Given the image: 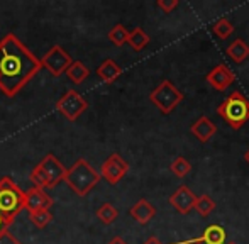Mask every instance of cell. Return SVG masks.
Instances as JSON below:
<instances>
[{
	"instance_id": "cell-1",
	"label": "cell",
	"mask_w": 249,
	"mask_h": 244,
	"mask_svg": "<svg viewBox=\"0 0 249 244\" xmlns=\"http://www.w3.org/2000/svg\"><path fill=\"white\" fill-rule=\"evenodd\" d=\"M41 68L39 58L16 34L9 33L0 39V92L5 97H16Z\"/></svg>"
},
{
	"instance_id": "cell-2",
	"label": "cell",
	"mask_w": 249,
	"mask_h": 244,
	"mask_svg": "<svg viewBox=\"0 0 249 244\" xmlns=\"http://www.w3.org/2000/svg\"><path fill=\"white\" fill-rule=\"evenodd\" d=\"M100 173L87 159L80 158L70 168H66V175L63 182L68 185L78 197H85L100 182Z\"/></svg>"
},
{
	"instance_id": "cell-3",
	"label": "cell",
	"mask_w": 249,
	"mask_h": 244,
	"mask_svg": "<svg viewBox=\"0 0 249 244\" xmlns=\"http://www.w3.org/2000/svg\"><path fill=\"white\" fill-rule=\"evenodd\" d=\"M24 202L26 192L20 190L19 185L14 183L9 176L0 178V214L9 224H12L17 215L24 210Z\"/></svg>"
},
{
	"instance_id": "cell-4",
	"label": "cell",
	"mask_w": 249,
	"mask_h": 244,
	"mask_svg": "<svg viewBox=\"0 0 249 244\" xmlns=\"http://www.w3.org/2000/svg\"><path fill=\"white\" fill-rule=\"evenodd\" d=\"M217 114L232 129H241L249 121V100L241 92H232L219 105Z\"/></svg>"
},
{
	"instance_id": "cell-5",
	"label": "cell",
	"mask_w": 249,
	"mask_h": 244,
	"mask_svg": "<svg viewBox=\"0 0 249 244\" xmlns=\"http://www.w3.org/2000/svg\"><path fill=\"white\" fill-rule=\"evenodd\" d=\"M149 100L163 114H170L171 110L183 100V95H181V92L170 82V80H164V82H161L160 85L151 92Z\"/></svg>"
},
{
	"instance_id": "cell-6",
	"label": "cell",
	"mask_w": 249,
	"mask_h": 244,
	"mask_svg": "<svg viewBox=\"0 0 249 244\" xmlns=\"http://www.w3.org/2000/svg\"><path fill=\"white\" fill-rule=\"evenodd\" d=\"M89 109V102L83 99V95L76 90H68L61 99L56 102V110L61 112L70 122H75Z\"/></svg>"
},
{
	"instance_id": "cell-7",
	"label": "cell",
	"mask_w": 249,
	"mask_h": 244,
	"mask_svg": "<svg viewBox=\"0 0 249 244\" xmlns=\"http://www.w3.org/2000/svg\"><path fill=\"white\" fill-rule=\"evenodd\" d=\"M39 61H41V66L46 68L53 76H61L73 63L71 56H70L59 44H54Z\"/></svg>"
},
{
	"instance_id": "cell-8",
	"label": "cell",
	"mask_w": 249,
	"mask_h": 244,
	"mask_svg": "<svg viewBox=\"0 0 249 244\" xmlns=\"http://www.w3.org/2000/svg\"><path fill=\"white\" fill-rule=\"evenodd\" d=\"M127 172H129V163L125 161L121 155L114 153V155H110L104 163H102L100 176L107 183L115 185V183H119L122 178H124Z\"/></svg>"
},
{
	"instance_id": "cell-9",
	"label": "cell",
	"mask_w": 249,
	"mask_h": 244,
	"mask_svg": "<svg viewBox=\"0 0 249 244\" xmlns=\"http://www.w3.org/2000/svg\"><path fill=\"white\" fill-rule=\"evenodd\" d=\"M43 170L44 176L48 180V188H54L58 183H61L65 180V175H66V168L63 166V163L56 158L54 155H46L43 158V161L37 163Z\"/></svg>"
},
{
	"instance_id": "cell-10",
	"label": "cell",
	"mask_w": 249,
	"mask_h": 244,
	"mask_svg": "<svg viewBox=\"0 0 249 244\" xmlns=\"http://www.w3.org/2000/svg\"><path fill=\"white\" fill-rule=\"evenodd\" d=\"M53 207V198L44 192V188L33 187L26 192V202H24V209H27L29 212L34 210H43V209Z\"/></svg>"
},
{
	"instance_id": "cell-11",
	"label": "cell",
	"mask_w": 249,
	"mask_h": 244,
	"mask_svg": "<svg viewBox=\"0 0 249 244\" xmlns=\"http://www.w3.org/2000/svg\"><path fill=\"white\" fill-rule=\"evenodd\" d=\"M234 80H236V76H234V73L231 71L226 65H217L215 68L207 75V82L215 90H219V92L229 88L234 83Z\"/></svg>"
},
{
	"instance_id": "cell-12",
	"label": "cell",
	"mask_w": 249,
	"mask_h": 244,
	"mask_svg": "<svg viewBox=\"0 0 249 244\" xmlns=\"http://www.w3.org/2000/svg\"><path fill=\"white\" fill-rule=\"evenodd\" d=\"M195 202H197V197H195L194 192L188 187H180L170 197V204L173 205L180 214H188V212L195 207Z\"/></svg>"
},
{
	"instance_id": "cell-13",
	"label": "cell",
	"mask_w": 249,
	"mask_h": 244,
	"mask_svg": "<svg viewBox=\"0 0 249 244\" xmlns=\"http://www.w3.org/2000/svg\"><path fill=\"white\" fill-rule=\"evenodd\" d=\"M190 131L200 142H207V141H210V139H212V136H215L217 125L213 124L209 117L202 116V117H198L194 124H192Z\"/></svg>"
},
{
	"instance_id": "cell-14",
	"label": "cell",
	"mask_w": 249,
	"mask_h": 244,
	"mask_svg": "<svg viewBox=\"0 0 249 244\" xmlns=\"http://www.w3.org/2000/svg\"><path fill=\"white\" fill-rule=\"evenodd\" d=\"M129 214L134 217V221H138L139 224L144 226L154 217L156 210H154V207L149 204L148 200H146V198H141V200H138V204L132 205L131 210H129Z\"/></svg>"
},
{
	"instance_id": "cell-15",
	"label": "cell",
	"mask_w": 249,
	"mask_h": 244,
	"mask_svg": "<svg viewBox=\"0 0 249 244\" xmlns=\"http://www.w3.org/2000/svg\"><path fill=\"white\" fill-rule=\"evenodd\" d=\"M97 75H99L105 83H114L115 80L122 75V68L114 60H105L99 68H97Z\"/></svg>"
},
{
	"instance_id": "cell-16",
	"label": "cell",
	"mask_w": 249,
	"mask_h": 244,
	"mask_svg": "<svg viewBox=\"0 0 249 244\" xmlns=\"http://www.w3.org/2000/svg\"><path fill=\"white\" fill-rule=\"evenodd\" d=\"M65 75L68 76L70 82H73L75 85H80V83H83L89 78L90 70H89V66L83 65L82 61H73L71 65H70V68L65 71Z\"/></svg>"
},
{
	"instance_id": "cell-17",
	"label": "cell",
	"mask_w": 249,
	"mask_h": 244,
	"mask_svg": "<svg viewBox=\"0 0 249 244\" xmlns=\"http://www.w3.org/2000/svg\"><path fill=\"white\" fill-rule=\"evenodd\" d=\"M227 54L234 63H243L249 56V46L246 41L236 39L229 48H227Z\"/></svg>"
},
{
	"instance_id": "cell-18",
	"label": "cell",
	"mask_w": 249,
	"mask_h": 244,
	"mask_svg": "<svg viewBox=\"0 0 249 244\" xmlns=\"http://www.w3.org/2000/svg\"><path fill=\"white\" fill-rule=\"evenodd\" d=\"M127 44H131V48L134 51H141L149 44V36L141 29V27H136L134 31H131V33H129Z\"/></svg>"
},
{
	"instance_id": "cell-19",
	"label": "cell",
	"mask_w": 249,
	"mask_h": 244,
	"mask_svg": "<svg viewBox=\"0 0 249 244\" xmlns=\"http://www.w3.org/2000/svg\"><path fill=\"white\" fill-rule=\"evenodd\" d=\"M200 239L207 244H224L226 243V231L220 226H209Z\"/></svg>"
},
{
	"instance_id": "cell-20",
	"label": "cell",
	"mask_w": 249,
	"mask_h": 244,
	"mask_svg": "<svg viewBox=\"0 0 249 244\" xmlns=\"http://www.w3.org/2000/svg\"><path fill=\"white\" fill-rule=\"evenodd\" d=\"M97 217H99L104 224H112V222L119 217V212L112 204H102L100 207L97 209Z\"/></svg>"
},
{
	"instance_id": "cell-21",
	"label": "cell",
	"mask_w": 249,
	"mask_h": 244,
	"mask_svg": "<svg viewBox=\"0 0 249 244\" xmlns=\"http://www.w3.org/2000/svg\"><path fill=\"white\" fill-rule=\"evenodd\" d=\"M127 37H129V31L125 29L122 24H115L110 29V33H108V39H110L115 46H124V44L127 43Z\"/></svg>"
},
{
	"instance_id": "cell-22",
	"label": "cell",
	"mask_w": 249,
	"mask_h": 244,
	"mask_svg": "<svg viewBox=\"0 0 249 244\" xmlns=\"http://www.w3.org/2000/svg\"><path fill=\"white\" fill-rule=\"evenodd\" d=\"M29 219L36 227L39 229H44L48 224L53 221V215L48 209H43V210H34V212H29Z\"/></svg>"
},
{
	"instance_id": "cell-23",
	"label": "cell",
	"mask_w": 249,
	"mask_h": 244,
	"mask_svg": "<svg viewBox=\"0 0 249 244\" xmlns=\"http://www.w3.org/2000/svg\"><path fill=\"white\" fill-rule=\"evenodd\" d=\"M170 170H171V173H175V175L178 176V178H183V176H187L188 173L192 172V163L188 161V159L178 156V158L170 165Z\"/></svg>"
},
{
	"instance_id": "cell-24",
	"label": "cell",
	"mask_w": 249,
	"mask_h": 244,
	"mask_svg": "<svg viewBox=\"0 0 249 244\" xmlns=\"http://www.w3.org/2000/svg\"><path fill=\"white\" fill-rule=\"evenodd\" d=\"M194 209L198 212L200 215L207 217V215L212 214V210L215 209V202H213L209 195H200V197H197V202H195Z\"/></svg>"
},
{
	"instance_id": "cell-25",
	"label": "cell",
	"mask_w": 249,
	"mask_h": 244,
	"mask_svg": "<svg viewBox=\"0 0 249 244\" xmlns=\"http://www.w3.org/2000/svg\"><path fill=\"white\" fill-rule=\"evenodd\" d=\"M212 31L215 33L217 37H220V39H227V37L234 33V26L226 19V17H222V19H219L215 24H213Z\"/></svg>"
},
{
	"instance_id": "cell-26",
	"label": "cell",
	"mask_w": 249,
	"mask_h": 244,
	"mask_svg": "<svg viewBox=\"0 0 249 244\" xmlns=\"http://www.w3.org/2000/svg\"><path fill=\"white\" fill-rule=\"evenodd\" d=\"M31 182L34 183V187H37V188H48V180H46V176H44V173H43V170H41V166L39 165H36L33 168V172H31Z\"/></svg>"
},
{
	"instance_id": "cell-27",
	"label": "cell",
	"mask_w": 249,
	"mask_h": 244,
	"mask_svg": "<svg viewBox=\"0 0 249 244\" xmlns=\"http://www.w3.org/2000/svg\"><path fill=\"white\" fill-rule=\"evenodd\" d=\"M156 5L160 7V9L163 10V12L170 14L171 10L177 9V7H178V0H158Z\"/></svg>"
},
{
	"instance_id": "cell-28",
	"label": "cell",
	"mask_w": 249,
	"mask_h": 244,
	"mask_svg": "<svg viewBox=\"0 0 249 244\" xmlns=\"http://www.w3.org/2000/svg\"><path fill=\"white\" fill-rule=\"evenodd\" d=\"M0 244H22V243H20L16 236L10 234V231L7 229V231H3L2 234H0Z\"/></svg>"
},
{
	"instance_id": "cell-29",
	"label": "cell",
	"mask_w": 249,
	"mask_h": 244,
	"mask_svg": "<svg viewBox=\"0 0 249 244\" xmlns=\"http://www.w3.org/2000/svg\"><path fill=\"white\" fill-rule=\"evenodd\" d=\"M9 227H10V224L5 221V219H3V215L0 214V234H2L3 231H7V229H9Z\"/></svg>"
},
{
	"instance_id": "cell-30",
	"label": "cell",
	"mask_w": 249,
	"mask_h": 244,
	"mask_svg": "<svg viewBox=\"0 0 249 244\" xmlns=\"http://www.w3.org/2000/svg\"><path fill=\"white\" fill-rule=\"evenodd\" d=\"M107 244H127V243H125L122 238H119V236H115V238L110 239V243H107Z\"/></svg>"
},
{
	"instance_id": "cell-31",
	"label": "cell",
	"mask_w": 249,
	"mask_h": 244,
	"mask_svg": "<svg viewBox=\"0 0 249 244\" xmlns=\"http://www.w3.org/2000/svg\"><path fill=\"white\" fill-rule=\"evenodd\" d=\"M144 244H163V243H161V241H160V239H158V238H149L148 241H146Z\"/></svg>"
},
{
	"instance_id": "cell-32",
	"label": "cell",
	"mask_w": 249,
	"mask_h": 244,
	"mask_svg": "<svg viewBox=\"0 0 249 244\" xmlns=\"http://www.w3.org/2000/svg\"><path fill=\"white\" fill-rule=\"evenodd\" d=\"M194 244H207V243H205V241H202V239L198 238V239H195V241H194Z\"/></svg>"
},
{
	"instance_id": "cell-33",
	"label": "cell",
	"mask_w": 249,
	"mask_h": 244,
	"mask_svg": "<svg viewBox=\"0 0 249 244\" xmlns=\"http://www.w3.org/2000/svg\"><path fill=\"white\" fill-rule=\"evenodd\" d=\"M244 159H246V161L249 163V149H248L246 153H244Z\"/></svg>"
},
{
	"instance_id": "cell-34",
	"label": "cell",
	"mask_w": 249,
	"mask_h": 244,
	"mask_svg": "<svg viewBox=\"0 0 249 244\" xmlns=\"http://www.w3.org/2000/svg\"><path fill=\"white\" fill-rule=\"evenodd\" d=\"M227 244H236V243H227Z\"/></svg>"
}]
</instances>
